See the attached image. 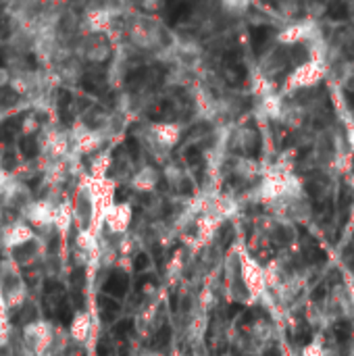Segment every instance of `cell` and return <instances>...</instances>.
<instances>
[{
    "mask_svg": "<svg viewBox=\"0 0 354 356\" xmlns=\"http://www.w3.org/2000/svg\"><path fill=\"white\" fill-rule=\"evenodd\" d=\"M127 38H129L131 46H135L140 50L165 48L163 30L159 27V23H155L151 19H133L131 25L127 27Z\"/></svg>",
    "mask_w": 354,
    "mask_h": 356,
    "instance_id": "6da1fadb",
    "label": "cell"
},
{
    "mask_svg": "<svg viewBox=\"0 0 354 356\" xmlns=\"http://www.w3.org/2000/svg\"><path fill=\"white\" fill-rule=\"evenodd\" d=\"M327 74V67L321 60H309L305 65H298L292 74L288 76L286 84H283V92H294V90H307L317 86Z\"/></svg>",
    "mask_w": 354,
    "mask_h": 356,
    "instance_id": "7a4b0ae2",
    "label": "cell"
},
{
    "mask_svg": "<svg viewBox=\"0 0 354 356\" xmlns=\"http://www.w3.org/2000/svg\"><path fill=\"white\" fill-rule=\"evenodd\" d=\"M321 38V30H319V23L313 19V17H307L302 21H296L292 25H288L283 32L277 34V42L281 46H296V44H309L313 40H319Z\"/></svg>",
    "mask_w": 354,
    "mask_h": 356,
    "instance_id": "3957f363",
    "label": "cell"
},
{
    "mask_svg": "<svg viewBox=\"0 0 354 356\" xmlns=\"http://www.w3.org/2000/svg\"><path fill=\"white\" fill-rule=\"evenodd\" d=\"M80 54L88 63L102 65L113 56V42L107 34H86L80 44Z\"/></svg>",
    "mask_w": 354,
    "mask_h": 356,
    "instance_id": "277c9868",
    "label": "cell"
},
{
    "mask_svg": "<svg viewBox=\"0 0 354 356\" xmlns=\"http://www.w3.org/2000/svg\"><path fill=\"white\" fill-rule=\"evenodd\" d=\"M36 238L34 234V227L25 221V219H19V221H13V223H7L0 232V244H3L5 250H17L21 248L23 244L32 242Z\"/></svg>",
    "mask_w": 354,
    "mask_h": 356,
    "instance_id": "5b68a950",
    "label": "cell"
},
{
    "mask_svg": "<svg viewBox=\"0 0 354 356\" xmlns=\"http://www.w3.org/2000/svg\"><path fill=\"white\" fill-rule=\"evenodd\" d=\"M113 11L111 9H92L84 17L86 34H111L113 25Z\"/></svg>",
    "mask_w": 354,
    "mask_h": 356,
    "instance_id": "8992f818",
    "label": "cell"
},
{
    "mask_svg": "<svg viewBox=\"0 0 354 356\" xmlns=\"http://www.w3.org/2000/svg\"><path fill=\"white\" fill-rule=\"evenodd\" d=\"M155 135L163 142V144H175L179 140V129L171 123H163V125H155Z\"/></svg>",
    "mask_w": 354,
    "mask_h": 356,
    "instance_id": "52a82bcc",
    "label": "cell"
},
{
    "mask_svg": "<svg viewBox=\"0 0 354 356\" xmlns=\"http://www.w3.org/2000/svg\"><path fill=\"white\" fill-rule=\"evenodd\" d=\"M104 290L113 296H123L127 292V277L123 273H113L107 281Z\"/></svg>",
    "mask_w": 354,
    "mask_h": 356,
    "instance_id": "ba28073f",
    "label": "cell"
},
{
    "mask_svg": "<svg viewBox=\"0 0 354 356\" xmlns=\"http://www.w3.org/2000/svg\"><path fill=\"white\" fill-rule=\"evenodd\" d=\"M221 9L230 15H244L252 7L254 0H219Z\"/></svg>",
    "mask_w": 354,
    "mask_h": 356,
    "instance_id": "9c48e42d",
    "label": "cell"
},
{
    "mask_svg": "<svg viewBox=\"0 0 354 356\" xmlns=\"http://www.w3.org/2000/svg\"><path fill=\"white\" fill-rule=\"evenodd\" d=\"M256 144V131L252 127H244L238 131V146H242V151H250Z\"/></svg>",
    "mask_w": 354,
    "mask_h": 356,
    "instance_id": "30bf717a",
    "label": "cell"
},
{
    "mask_svg": "<svg viewBox=\"0 0 354 356\" xmlns=\"http://www.w3.org/2000/svg\"><path fill=\"white\" fill-rule=\"evenodd\" d=\"M86 329H88V317L84 313H80L78 317H74V321H71V331H74L76 340H84Z\"/></svg>",
    "mask_w": 354,
    "mask_h": 356,
    "instance_id": "8fae6325",
    "label": "cell"
},
{
    "mask_svg": "<svg viewBox=\"0 0 354 356\" xmlns=\"http://www.w3.org/2000/svg\"><path fill=\"white\" fill-rule=\"evenodd\" d=\"M98 304H100V315H102V319H113V317L119 313V302H115V300H111V298H100Z\"/></svg>",
    "mask_w": 354,
    "mask_h": 356,
    "instance_id": "7c38bea8",
    "label": "cell"
},
{
    "mask_svg": "<svg viewBox=\"0 0 354 356\" xmlns=\"http://www.w3.org/2000/svg\"><path fill=\"white\" fill-rule=\"evenodd\" d=\"M333 333H335L340 344H346L352 337V325L348 321H338L335 327H333Z\"/></svg>",
    "mask_w": 354,
    "mask_h": 356,
    "instance_id": "4fadbf2b",
    "label": "cell"
},
{
    "mask_svg": "<svg viewBox=\"0 0 354 356\" xmlns=\"http://www.w3.org/2000/svg\"><path fill=\"white\" fill-rule=\"evenodd\" d=\"M38 129H40V119H38L34 113L25 115L23 121H21V131H23L25 135H34Z\"/></svg>",
    "mask_w": 354,
    "mask_h": 356,
    "instance_id": "5bb4252c",
    "label": "cell"
},
{
    "mask_svg": "<svg viewBox=\"0 0 354 356\" xmlns=\"http://www.w3.org/2000/svg\"><path fill=\"white\" fill-rule=\"evenodd\" d=\"M169 340H171V329H169V327L165 325V327H161V329H159V333L155 335V342H153V346L161 350V348L169 346Z\"/></svg>",
    "mask_w": 354,
    "mask_h": 356,
    "instance_id": "9a60e30c",
    "label": "cell"
},
{
    "mask_svg": "<svg viewBox=\"0 0 354 356\" xmlns=\"http://www.w3.org/2000/svg\"><path fill=\"white\" fill-rule=\"evenodd\" d=\"M165 3L167 0H140V7L146 13H159L165 7Z\"/></svg>",
    "mask_w": 354,
    "mask_h": 356,
    "instance_id": "2e32d148",
    "label": "cell"
},
{
    "mask_svg": "<svg viewBox=\"0 0 354 356\" xmlns=\"http://www.w3.org/2000/svg\"><path fill=\"white\" fill-rule=\"evenodd\" d=\"M13 80V69L11 67H0V88L11 86Z\"/></svg>",
    "mask_w": 354,
    "mask_h": 356,
    "instance_id": "e0dca14e",
    "label": "cell"
},
{
    "mask_svg": "<svg viewBox=\"0 0 354 356\" xmlns=\"http://www.w3.org/2000/svg\"><path fill=\"white\" fill-rule=\"evenodd\" d=\"M148 265H151V258H148L146 254H137V256H135V260H133L135 271H144Z\"/></svg>",
    "mask_w": 354,
    "mask_h": 356,
    "instance_id": "ac0fdd59",
    "label": "cell"
},
{
    "mask_svg": "<svg viewBox=\"0 0 354 356\" xmlns=\"http://www.w3.org/2000/svg\"><path fill=\"white\" fill-rule=\"evenodd\" d=\"M131 329H133V321L127 319V321H121V323L115 327V333H117V335H125V333H129Z\"/></svg>",
    "mask_w": 354,
    "mask_h": 356,
    "instance_id": "d6986e66",
    "label": "cell"
},
{
    "mask_svg": "<svg viewBox=\"0 0 354 356\" xmlns=\"http://www.w3.org/2000/svg\"><path fill=\"white\" fill-rule=\"evenodd\" d=\"M296 337H298V342H309V340H311V329H309V325H307V323H302V325L298 327Z\"/></svg>",
    "mask_w": 354,
    "mask_h": 356,
    "instance_id": "ffe728a7",
    "label": "cell"
},
{
    "mask_svg": "<svg viewBox=\"0 0 354 356\" xmlns=\"http://www.w3.org/2000/svg\"><path fill=\"white\" fill-rule=\"evenodd\" d=\"M242 311H244V307H242V304H232V307H230V311H228V317H230V319H234V317H236V315H240Z\"/></svg>",
    "mask_w": 354,
    "mask_h": 356,
    "instance_id": "44dd1931",
    "label": "cell"
},
{
    "mask_svg": "<svg viewBox=\"0 0 354 356\" xmlns=\"http://www.w3.org/2000/svg\"><path fill=\"white\" fill-rule=\"evenodd\" d=\"M323 296H325V286H321L313 292V300H321Z\"/></svg>",
    "mask_w": 354,
    "mask_h": 356,
    "instance_id": "7402d4cb",
    "label": "cell"
},
{
    "mask_svg": "<svg viewBox=\"0 0 354 356\" xmlns=\"http://www.w3.org/2000/svg\"><path fill=\"white\" fill-rule=\"evenodd\" d=\"M230 242H232V230L228 227V230H225V236H223V246L228 248V246H230Z\"/></svg>",
    "mask_w": 354,
    "mask_h": 356,
    "instance_id": "603a6c76",
    "label": "cell"
},
{
    "mask_svg": "<svg viewBox=\"0 0 354 356\" xmlns=\"http://www.w3.org/2000/svg\"><path fill=\"white\" fill-rule=\"evenodd\" d=\"M267 356H279V352L277 350H271V352H267Z\"/></svg>",
    "mask_w": 354,
    "mask_h": 356,
    "instance_id": "cb8c5ba5",
    "label": "cell"
}]
</instances>
